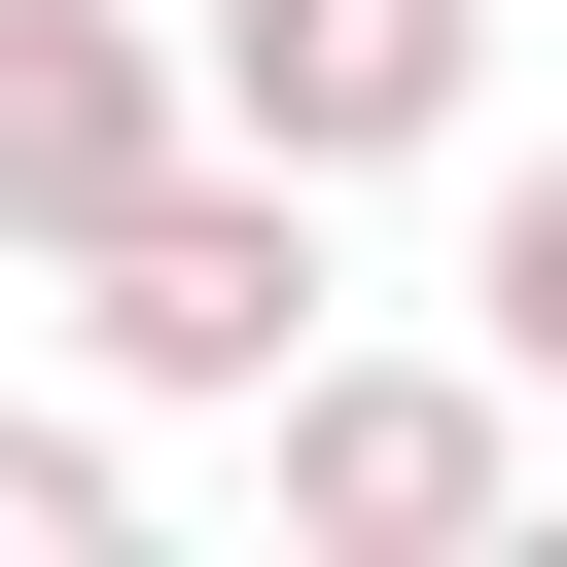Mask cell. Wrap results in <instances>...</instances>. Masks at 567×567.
<instances>
[{"mask_svg":"<svg viewBox=\"0 0 567 567\" xmlns=\"http://www.w3.org/2000/svg\"><path fill=\"white\" fill-rule=\"evenodd\" d=\"M248 425H284V532H319V567H461V532H532V390H461V354H284Z\"/></svg>","mask_w":567,"mask_h":567,"instance_id":"cell-2","label":"cell"},{"mask_svg":"<svg viewBox=\"0 0 567 567\" xmlns=\"http://www.w3.org/2000/svg\"><path fill=\"white\" fill-rule=\"evenodd\" d=\"M0 567H142V461L106 425H0Z\"/></svg>","mask_w":567,"mask_h":567,"instance_id":"cell-5","label":"cell"},{"mask_svg":"<svg viewBox=\"0 0 567 567\" xmlns=\"http://www.w3.org/2000/svg\"><path fill=\"white\" fill-rule=\"evenodd\" d=\"M71 354H106L142 425L284 390V354H319V177H284V142H177V177H106V213H71Z\"/></svg>","mask_w":567,"mask_h":567,"instance_id":"cell-1","label":"cell"},{"mask_svg":"<svg viewBox=\"0 0 567 567\" xmlns=\"http://www.w3.org/2000/svg\"><path fill=\"white\" fill-rule=\"evenodd\" d=\"M177 106L284 142V177H390V142L496 106V0H177Z\"/></svg>","mask_w":567,"mask_h":567,"instance_id":"cell-3","label":"cell"},{"mask_svg":"<svg viewBox=\"0 0 567 567\" xmlns=\"http://www.w3.org/2000/svg\"><path fill=\"white\" fill-rule=\"evenodd\" d=\"M461 284H496V390H532V425H567V142H532V177H496V248H461Z\"/></svg>","mask_w":567,"mask_h":567,"instance_id":"cell-6","label":"cell"},{"mask_svg":"<svg viewBox=\"0 0 567 567\" xmlns=\"http://www.w3.org/2000/svg\"><path fill=\"white\" fill-rule=\"evenodd\" d=\"M177 0H0V248H71L106 177H177Z\"/></svg>","mask_w":567,"mask_h":567,"instance_id":"cell-4","label":"cell"}]
</instances>
